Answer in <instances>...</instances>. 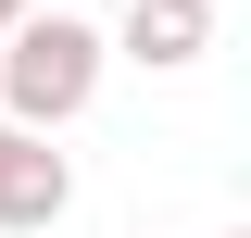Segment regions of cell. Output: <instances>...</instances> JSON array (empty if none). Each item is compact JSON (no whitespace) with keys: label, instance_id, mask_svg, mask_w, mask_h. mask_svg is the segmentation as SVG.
<instances>
[{"label":"cell","instance_id":"cell-2","mask_svg":"<svg viewBox=\"0 0 251 238\" xmlns=\"http://www.w3.org/2000/svg\"><path fill=\"white\" fill-rule=\"evenodd\" d=\"M100 50H126L138 75H188V63L214 50V0H126V25Z\"/></svg>","mask_w":251,"mask_h":238},{"label":"cell","instance_id":"cell-5","mask_svg":"<svg viewBox=\"0 0 251 238\" xmlns=\"http://www.w3.org/2000/svg\"><path fill=\"white\" fill-rule=\"evenodd\" d=\"M226 238H251V226H226Z\"/></svg>","mask_w":251,"mask_h":238},{"label":"cell","instance_id":"cell-3","mask_svg":"<svg viewBox=\"0 0 251 238\" xmlns=\"http://www.w3.org/2000/svg\"><path fill=\"white\" fill-rule=\"evenodd\" d=\"M63 201H75V163H63L50 138H13V125H0V226L13 238H50Z\"/></svg>","mask_w":251,"mask_h":238},{"label":"cell","instance_id":"cell-1","mask_svg":"<svg viewBox=\"0 0 251 238\" xmlns=\"http://www.w3.org/2000/svg\"><path fill=\"white\" fill-rule=\"evenodd\" d=\"M88 100H100V25L63 13V0H38L25 25L0 38V125H13V138H50V125H75Z\"/></svg>","mask_w":251,"mask_h":238},{"label":"cell","instance_id":"cell-4","mask_svg":"<svg viewBox=\"0 0 251 238\" xmlns=\"http://www.w3.org/2000/svg\"><path fill=\"white\" fill-rule=\"evenodd\" d=\"M25 13H38V0H0V38H13V25H25Z\"/></svg>","mask_w":251,"mask_h":238}]
</instances>
